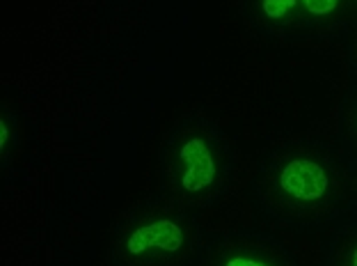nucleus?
I'll return each mask as SVG.
<instances>
[{"mask_svg": "<svg viewBox=\"0 0 357 266\" xmlns=\"http://www.w3.org/2000/svg\"><path fill=\"white\" fill-rule=\"evenodd\" d=\"M339 0H303V5L307 7V12H312L316 16H326L337 7Z\"/></svg>", "mask_w": 357, "mask_h": 266, "instance_id": "nucleus-5", "label": "nucleus"}, {"mask_svg": "<svg viewBox=\"0 0 357 266\" xmlns=\"http://www.w3.org/2000/svg\"><path fill=\"white\" fill-rule=\"evenodd\" d=\"M183 244V232L172 221H156L149 225L137 228L131 237H128V253L142 255L149 248H160V251L174 253Z\"/></svg>", "mask_w": 357, "mask_h": 266, "instance_id": "nucleus-3", "label": "nucleus"}, {"mask_svg": "<svg viewBox=\"0 0 357 266\" xmlns=\"http://www.w3.org/2000/svg\"><path fill=\"white\" fill-rule=\"evenodd\" d=\"M225 266H266V264L252 262V260H243V257H234V260H229Z\"/></svg>", "mask_w": 357, "mask_h": 266, "instance_id": "nucleus-6", "label": "nucleus"}, {"mask_svg": "<svg viewBox=\"0 0 357 266\" xmlns=\"http://www.w3.org/2000/svg\"><path fill=\"white\" fill-rule=\"evenodd\" d=\"M296 3L298 0H261V10L266 12V16H271V19H282V16H287L294 10Z\"/></svg>", "mask_w": 357, "mask_h": 266, "instance_id": "nucleus-4", "label": "nucleus"}, {"mask_svg": "<svg viewBox=\"0 0 357 266\" xmlns=\"http://www.w3.org/2000/svg\"><path fill=\"white\" fill-rule=\"evenodd\" d=\"M280 186L298 200H319L328 191V175L314 161H291L282 170Z\"/></svg>", "mask_w": 357, "mask_h": 266, "instance_id": "nucleus-1", "label": "nucleus"}, {"mask_svg": "<svg viewBox=\"0 0 357 266\" xmlns=\"http://www.w3.org/2000/svg\"><path fill=\"white\" fill-rule=\"evenodd\" d=\"M181 161L185 163V172L181 177V186L185 191H202L211 186L215 179V163L204 140L192 138L181 147Z\"/></svg>", "mask_w": 357, "mask_h": 266, "instance_id": "nucleus-2", "label": "nucleus"}, {"mask_svg": "<svg viewBox=\"0 0 357 266\" xmlns=\"http://www.w3.org/2000/svg\"><path fill=\"white\" fill-rule=\"evenodd\" d=\"M5 140H7V126H5V119L0 122V147L5 149Z\"/></svg>", "mask_w": 357, "mask_h": 266, "instance_id": "nucleus-7", "label": "nucleus"}, {"mask_svg": "<svg viewBox=\"0 0 357 266\" xmlns=\"http://www.w3.org/2000/svg\"><path fill=\"white\" fill-rule=\"evenodd\" d=\"M353 266H357V251H355V255H353Z\"/></svg>", "mask_w": 357, "mask_h": 266, "instance_id": "nucleus-8", "label": "nucleus"}]
</instances>
